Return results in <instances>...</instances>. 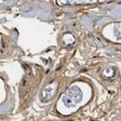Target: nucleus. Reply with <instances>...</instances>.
Returning a JSON list of instances; mask_svg holds the SVG:
<instances>
[{
  "instance_id": "nucleus-1",
  "label": "nucleus",
  "mask_w": 121,
  "mask_h": 121,
  "mask_svg": "<svg viewBox=\"0 0 121 121\" xmlns=\"http://www.w3.org/2000/svg\"><path fill=\"white\" fill-rule=\"evenodd\" d=\"M80 99H82V93H80L79 89L78 87H72L64 95L63 102L68 107H73L79 102Z\"/></svg>"
}]
</instances>
